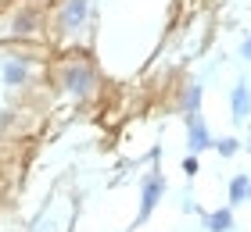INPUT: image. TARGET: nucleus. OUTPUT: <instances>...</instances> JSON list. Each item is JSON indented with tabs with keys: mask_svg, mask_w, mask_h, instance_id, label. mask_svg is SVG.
<instances>
[{
	"mask_svg": "<svg viewBox=\"0 0 251 232\" xmlns=\"http://www.w3.org/2000/svg\"><path fill=\"white\" fill-rule=\"evenodd\" d=\"M47 86L68 107H86L90 100H97L100 93V68L90 50H65L50 54L47 61Z\"/></svg>",
	"mask_w": 251,
	"mask_h": 232,
	"instance_id": "f257e3e1",
	"label": "nucleus"
},
{
	"mask_svg": "<svg viewBox=\"0 0 251 232\" xmlns=\"http://www.w3.org/2000/svg\"><path fill=\"white\" fill-rule=\"evenodd\" d=\"M100 0H50L47 4V43L54 54L90 50L97 40Z\"/></svg>",
	"mask_w": 251,
	"mask_h": 232,
	"instance_id": "f03ea898",
	"label": "nucleus"
},
{
	"mask_svg": "<svg viewBox=\"0 0 251 232\" xmlns=\"http://www.w3.org/2000/svg\"><path fill=\"white\" fill-rule=\"evenodd\" d=\"M50 54V43H0V86L15 93L40 86Z\"/></svg>",
	"mask_w": 251,
	"mask_h": 232,
	"instance_id": "7ed1b4c3",
	"label": "nucleus"
},
{
	"mask_svg": "<svg viewBox=\"0 0 251 232\" xmlns=\"http://www.w3.org/2000/svg\"><path fill=\"white\" fill-rule=\"evenodd\" d=\"M0 43H47V4L4 0L0 4Z\"/></svg>",
	"mask_w": 251,
	"mask_h": 232,
	"instance_id": "20e7f679",
	"label": "nucleus"
},
{
	"mask_svg": "<svg viewBox=\"0 0 251 232\" xmlns=\"http://www.w3.org/2000/svg\"><path fill=\"white\" fill-rule=\"evenodd\" d=\"M165 190H169V179L162 175V171H147V175H144V182H140V214H136L140 225L154 214V207L165 196Z\"/></svg>",
	"mask_w": 251,
	"mask_h": 232,
	"instance_id": "39448f33",
	"label": "nucleus"
},
{
	"mask_svg": "<svg viewBox=\"0 0 251 232\" xmlns=\"http://www.w3.org/2000/svg\"><path fill=\"white\" fill-rule=\"evenodd\" d=\"M183 125H187V147L190 154H204V150H212V132H208V122H204V114H183Z\"/></svg>",
	"mask_w": 251,
	"mask_h": 232,
	"instance_id": "423d86ee",
	"label": "nucleus"
},
{
	"mask_svg": "<svg viewBox=\"0 0 251 232\" xmlns=\"http://www.w3.org/2000/svg\"><path fill=\"white\" fill-rule=\"evenodd\" d=\"M230 118H233V125H248V118H251V89H248V83H237L230 89Z\"/></svg>",
	"mask_w": 251,
	"mask_h": 232,
	"instance_id": "0eeeda50",
	"label": "nucleus"
},
{
	"mask_svg": "<svg viewBox=\"0 0 251 232\" xmlns=\"http://www.w3.org/2000/svg\"><path fill=\"white\" fill-rule=\"evenodd\" d=\"M201 100H204L201 79H190V83H183V89H179L176 111H179V114H198V111H201Z\"/></svg>",
	"mask_w": 251,
	"mask_h": 232,
	"instance_id": "6e6552de",
	"label": "nucleus"
},
{
	"mask_svg": "<svg viewBox=\"0 0 251 232\" xmlns=\"http://www.w3.org/2000/svg\"><path fill=\"white\" fill-rule=\"evenodd\" d=\"M204 229L208 232H233L237 229V218H233V207H215V211H204Z\"/></svg>",
	"mask_w": 251,
	"mask_h": 232,
	"instance_id": "1a4fd4ad",
	"label": "nucleus"
},
{
	"mask_svg": "<svg viewBox=\"0 0 251 232\" xmlns=\"http://www.w3.org/2000/svg\"><path fill=\"white\" fill-rule=\"evenodd\" d=\"M226 200H230V207H241L251 200V175L248 171H237V175L230 179V186H226Z\"/></svg>",
	"mask_w": 251,
	"mask_h": 232,
	"instance_id": "9d476101",
	"label": "nucleus"
},
{
	"mask_svg": "<svg viewBox=\"0 0 251 232\" xmlns=\"http://www.w3.org/2000/svg\"><path fill=\"white\" fill-rule=\"evenodd\" d=\"M241 139H237V136H223V139H212V150H215V154H219V157H237V154H241Z\"/></svg>",
	"mask_w": 251,
	"mask_h": 232,
	"instance_id": "9b49d317",
	"label": "nucleus"
},
{
	"mask_svg": "<svg viewBox=\"0 0 251 232\" xmlns=\"http://www.w3.org/2000/svg\"><path fill=\"white\" fill-rule=\"evenodd\" d=\"M179 168H183V175H187V179H198V171H201V161H198V154H187L183 161H179Z\"/></svg>",
	"mask_w": 251,
	"mask_h": 232,
	"instance_id": "f8f14e48",
	"label": "nucleus"
},
{
	"mask_svg": "<svg viewBox=\"0 0 251 232\" xmlns=\"http://www.w3.org/2000/svg\"><path fill=\"white\" fill-rule=\"evenodd\" d=\"M241 57H244V61H251V36L241 43Z\"/></svg>",
	"mask_w": 251,
	"mask_h": 232,
	"instance_id": "ddd939ff",
	"label": "nucleus"
},
{
	"mask_svg": "<svg viewBox=\"0 0 251 232\" xmlns=\"http://www.w3.org/2000/svg\"><path fill=\"white\" fill-rule=\"evenodd\" d=\"M244 147H248V154H251V143H244Z\"/></svg>",
	"mask_w": 251,
	"mask_h": 232,
	"instance_id": "4468645a",
	"label": "nucleus"
},
{
	"mask_svg": "<svg viewBox=\"0 0 251 232\" xmlns=\"http://www.w3.org/2000/svg\"><path fill=\"white\" fill-rule=\"evenodd\" d=\"M40 4H50V0H40Z\"/></svg>",
	"mask_w": 251,
	"mask_h": 232,
	"instance_id": "2eb2a0df",
	"label": "nucleus"
},
{
	"mask_svg": "<svg viewBox=\"0 0 251 232\" xmlns=\"http://www.w3.org/2000/svg\"><path fill=\"white\" fill-rule=\"evenodd\" d=\"M0 4H4V0H0Z\"/></svg>",
	"mask_w": 251,
	"mask_h": 232,
	"instance_id": "dca6fc26",
	"label": "nucleus"
}]
</instances>
